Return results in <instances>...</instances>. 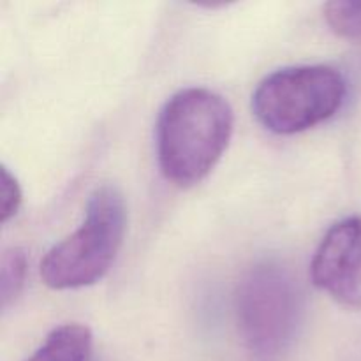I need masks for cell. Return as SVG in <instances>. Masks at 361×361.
<instances>
[{
  "label": "cell",
  "instance_id": "1",
  "mask_svg": "<svg viewBox=\"0 0 361 361\" xmlns=\"http://www.w3.org/2000/svg\"><path fill=\"white\" fill-rule=\"evenodd\" d=\"M235 115L222 95L208 88H183L157 120V157L166 178L192 187L217 166L233 136Z\"/></svg>",
  "mask_w": 361,
  "mask_h": 361
},
{
  "label": "cell",
  "instance_id": "2",
  "mask_svg": "<svg viewBox=\"0 0 361 361\" xmlns=\"http://www.w3.org/2000/svg\"><path fill=\"white\" fill-rule=\"evenodd\" d=\"M127 208L122 192L113 185L90 194L80 228L48 250L41 277L48 288L80 289L95 284L109 271L123 243Z\"/></svg>",
  "mask_w": 361,
  "mask_h": 361
},
{
  "label": "cell",
  "instance_id": "3",
  "mask_svg": "<svg viewBox=\"0 0 361 361\" xmlns=\"http://www.w3.org/2000/svg\"><path fill=\"white\" fill-rule=\"evenodd\" d=\"M235 314L245 348L259 360L277 358L295 341L302 323L298 281L277 261L254 264L236 288Z\"/></svg>",
  "mask_w": 361,
  "mask_h": 361
},
{
  "label": "cell",
  "instance_id": "4",
  "mask_svg": "<svg viewBox=\"0 0 361 361\" xmlns=\"http://www.w3.org/2000/svg\"><path fill=\"white\" fill-rule=\"evenodd\" d=\"M345 94L348 85L335 67H284L257 85L252 109L271 133L296 134L331 118L344 104Z\"/></svg>",
  "mask_w": 361,
  "mask_h": 361
},
{
  "label": "cell",
  "instance_id": "5",
  "mask_svg": "<svg viewBox=\"0 0 361 361\" xmlns=\"http://www.w3.org/2000/svg\"><path fill=\"white\" fill-rule=\"evenodd\" d=\"M310 275L316 288L348 309H361V217L331 226L321 240Z\"/></svg>",
  "mask_w": 361,
  "mask_h": 361
},
{
  "label": "cell",
  "instance_id": "6",
  "mask_svg": "<svg viewBox=\"0 0 361 361\" xmlns=\"http://www.w3.org/2000/svg\"><path fill=\"white\" fill-rule=\"evenodd\" d=\"M94 338L83 324H63L44 338L27 361H92Z\"/></svg>",
  "mask_w": 361,
  "mask_h": 361
},
{
  "label": "cell",
  "instance_id": "7",
  "mask_svg": "<svg viewBox=\"0 0 361 361\" xmlns=\"http://www.w3.org/2000/svg\"><path fill=\"white\" fill-rule=\"evenodd\" d=\"M27 256L21 249L13 247L7 249L2 256L0 264V300H2V309H7L11 303L16 302L25 288V279H27Z\"/></svg>",
  "mask_w": 361,
  "mask_h": 361
},
{
  "label": "cell",
  "instance_id": "8",
  "mask_svg": "<svg viewBox=\"0 0 361 361\" xmlns=\"http://www.w3.org/2000/svg\"><path fill=\"white\" fill-rule=\"evenodd\" d=\"M324 18L331 30L349 41H361V2L326 4Z\"/></svg>",
  "mask_w": 361,
  "mask_h": 361
},
{
  "label": "cell",
  "instance_id": "9",
  "mask_svg": "<svg viewBox=\"0 0 361 361\" xmlns=\"http://www.w3.org/2000/svg\"><path fill=\"white\" fill-rule=\"evenodd\" d=\"M2 175H0V215H2V222L6 224L7 221L18 214L23 201V192L18 183L16 176L2 166Z\"/></svg>",
  "mask_w": 361,
  "mask_h": 361
}]
</instances>
